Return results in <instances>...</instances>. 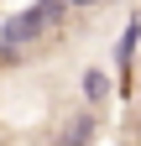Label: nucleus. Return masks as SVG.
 Masks as SVG:
<instances>
[{
  "mask_svg": "<svg viewBox=\"0 0 141 146\" xmlns=\"http://www.w3.org/2000/svg\"><path fill=\"white\" fill-rule=\"evenodd\" d=\"M84 94H89V99L99 104L104 94H110V78H104V73H89V78H84Z\"/></svg>",
  "mask_w": 141,
  "mask_h": 146,
  "instance_id": "nucleus-1",
  "label": "nucleus"
},
{
  "mask_svg": "<svg viewBox=\"0 0 141 146\" xmlns=\"http://www.w3.org/2000/svg\"><path fill=\"white\" fill-rule=\"evenodd\" d=\"M63 5H94V0H63Z\"/></svg>",
  "mask_w": 141,
  "mask_h": 146,
  "instance_id": "nucleus-2",
  "label": "nucleus"
},
{
  "mask_svg": "<svg viewBox=\"0 0 141 146\" xmlns=\"http://www.w3.org/2000/svg\"><path fill=\"white\" fill-rule=\"evenodd\" d=\"M0 146H21V141H0Z\"/></svg>",
  "mask_w": 141,
  "mask_h": 146,
  "instance_id": "nucleus-3",
  "label": "nucleus"
}]
</instances>
